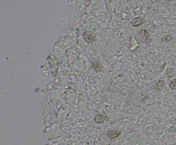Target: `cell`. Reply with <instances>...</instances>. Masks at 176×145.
<instances>
[{
	"label": "cell",
	"mask_w": 176,
	"mask_h": 145,
	"mask_svg": "<svg viewBox=\"0 0 176 145\" xmlns=\"http://www.w3.org/2000/svg\"><path fill=\"white\" fill-rule=\"evenodd\" d=\"M83 37L86 42H91L94 40V36L91 33H85L83 34Z\"/></svg>",
	"instance_id": "5"
},
{
	"label": "cell",
	"mask_w": 176,
	"mask_h": 145,
	"mask_svg": "<svg viewBox=\"0 0 176 145\" xmlns=\"http://www.w3.org/2000/svg\"><path fill=\"white\" fill-rule=\"evenodd\" d=\"M121 133V132L114 130H111V131L108 132L107 133V136L110 139H114L117 138L120 136Z\"/></svg>",
	"instance_id": "3"
},
{
	"label": "cell",
	"mask_w": 176,
	"mask_h": 145,
	"mask_svg": "<svg viewBox=\"0 0 176 145\" xmlns=\"http://www.w3.org/2000/svg\"><path fill=\"white\" fill-rule=\"evenodd\" d=\"M107 118V114L105 112H103L102 114H97L95 116V121L98 123H100L104 122Z\"/></svg>",
	"instance_id": "2"
},
{
	"label": "cell",
	"mask_w": 176,
	"mask_h": 145,
	"mask_svg": "<svg viewBox=\"0 0 176 145\" xmlns=\"http://www.w3.org/2000/svg\"><path fill=\"white\" fill-rule=\"evenodd\" d=\"M139 38L141 41L147 42L150 38V34L147 30L145 29H141L139 32Z\"/></svg>",
	"instance_id": "1"
},
{
	"label": "cell",
	"mask_w": 176,
	"mask_h": 145,
	"mask_svg": "<svg viewBox=\"0 0 176 145\" xmlns=\"http://www.w3.org/2000/svg\"><path fill=\"white\" fill-rule=\"evenodd\" d=\"M172 39V36L170 35H167L162 38V41L164 42H169Z\"/></svg>",
	"instance_id": "9"
},
{
	"label": "cell",
	"mask_w": 176,
	"mask_h": 145,
	"mask_svg": "<svg viewBox=\"0 0 176 145\" xmlns=\"http://www.w3.org/2000/svg\"><path fill=\"white\" fill-rule=\"evenodd\" d=\"M166 74L168 78H173L175 76V71L172 68H168L166 71Z\"/></svg>",
	"instance_id": "6"
},
{
	"label": "cell",
	"mask_w": 176,
	"mask_h": 145,
	"mask_svg": "<svg viewBox=\"0 0 176 145\" xmlns=\"http://www.w3.org/2000/svg\"><path fill=\"white\" fill-rule=\"evenodd\" d=\"M145 23V20L142 17H137L135 19L131 22V24L134 27H137L139 26H141Z\"/></svg>",
	"instance_id": "4"
},
{
	"label": "cell",
	"mask_w": 176,
	"mask_h": 145,
	"mask_svg": "<svg viewBox=\"0 0 176 145\" xmlns=\"http://www.w3.org/2000/svg\"><path fill=\"white\" fill-rule=\"evenodd\" d=\"M169 86L172 89L176 90V78L170 81L169 84Z\"/></svg>",
	"instance_id": "8"
},
{
	"label": "cell",
	"mask_w": 176,
	"mask_h": 145,
	"mask_svg": "<svg viewBox=\"0 0 176 145\" xmlns=\"http://www.w3.org/2000/svg\"><path fill=\"white\" fill-rule=\"evenodd\" d=\"M157 89L158 91H161L162 89L164 86V82L163 80H160L158 81L157 83Z\"/></svg>",
	"instance_id": "7"
}]
</instances>
